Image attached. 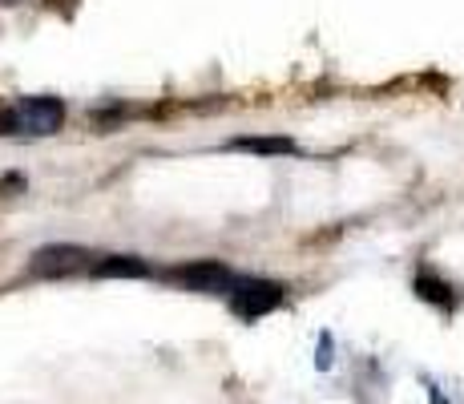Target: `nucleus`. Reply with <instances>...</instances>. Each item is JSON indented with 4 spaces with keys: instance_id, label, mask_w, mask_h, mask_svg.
Instances as JSON below:
<instances>
[{
    "instance_id": "nucleus-3",
    "label": "nucleus",
    "mask_w": 464,
    "mask_h": 404,
    "mask_svg": "<svg viewBox=\"0 0 464 404\" xmlns=\"http://www.w3.org/2000/svg\"><path fill=\"white\" fill-rule=\"evenodd\" d=\"M93 271V251L77 247V242H49V247L33 251L29 275L37 280H65V275Z\"/></svg>"
},
{
    "instance_id": "nucleus-1",
    "label": "nucleus",
    "mask_w": 464,
    "mask_h": 404,
    "mask_svg": "<svg viewBox=\"0 0 464 404\" xmlns=\"http://www.w3.org/2000/svg\"><path fill=\"white\" fill-rule=\"evenodd\" d=\"M283 300H287V287L275 283V280H263V275H238L235 287H230V295H227L230 311L246 323L271 316Z\"/></svg>"
},
{
    "instance_id": "nucleus-2",
    "label": "nucleus",
    "mask_w": 464,
    "mask_h": 404,
    "mask_svg": "<svg viewBox=\"0 0 464 404\" xmlns=\"http://www.w3.org/2000/svg\"><path fill=\"white\" fill-rule=\"evenodd\" d=\"M162 280L186 287V291H202V295H218L222 291V295H230V287H235L238 275L230 271L227 263H218V259H194V263L166 267Z\"/></svg>"
},
{
    "instance_id": "nucleus-8",
    "label": "nucleus",
    "mask_w": 464,
    "mask_h": 404,
    "mask_svg": "<svg viewBox=\"0 0 464 404\" xmlns=\"http://www.w3.org/2000/svg\"><path fill=\"white\" fill-rule=\"evenodd\" d=\"M16 191H24V178L21 174H5V178H0V194H5V199H13Z\"/></svg>"
},
{
    "instance_id": "nucleus-5",
    "label": "nucleus",
    "mask_w": 464,
    "mask_h": 404,
    "mask_svg": "<svg viewBox=\"0 0 464 404\" xmlns=\"http://www.w3.org/2000/svg\"><path fill=\"white\" fill-rule=\"evenodd\" d=\"M93 275L97 280H146L150 263L138 255H105L93 263Z\"/></svg>"
},
{
    "instance_id": "nucleus-7",
    "label": "nucleus",
    "mask_w": 464,
    "mask_h": 404,
    "mask_svg": "<svg viewBox=\"0 0 464 404\" xmlns=\"http://www.w3.org/2000/svg\"><path fill=\"white\" fill-rule=\"evenodd\" d=\"M235 150H251V154H295L291 138H235Z\"/></svg>"
},
{
    "instance_id": "nucleus-10",
    "label": "nucleus",
    "mask_w": 464,
    "mask_h": 404,
    "mask_svg": "<svg viewBox=\"0 0 464 404\" xmlns=\"http://www.w3.org/2000/svg\"><path fill=\"white\" fill-rule=\"evenodd\" d=\"M57 5H61V0H49V8H57Z\"/></svg>"
},
{
    "instance_id": "nucleus-4",
    "label": "nucleus",
    "mask_w": 464,
    "mask_h": 404,
    "mask_svg": "<svg viewBox=\"0 0 464 404\" xmlns=\"http://www.w3.org/2000/svg\"><path fill=\"white\" fill-rule=\"evenodd\" d=\"M13 118H16V133H33V138H44V133H57L65 125V102L49 94L37 97H21L13 105Z\"/></svg>"
},
{
    "instance_id": "nucleus-11",
    "label": "nucleus",
    "mask_w": 464,
    "mask_h": 404,
    "mask_svg": "<svg viewBox=\"0 0 464 404\" xmlns=\"http://www.w3.org/2000/svg\"><path fill=\"white\" fill-rule=\"evenodd\" d=\"M0 5H16V0H0Z\"/></svg>"
},
{
    "instance_id": "nucleus-6",
    "label": "nucleus",
    "mask_w": 464,
    "mask_h": 404,
    "mask_svg": "<svg viewBox=\"0 0 464 404\" xmlns=\"http://www.w3.org/2000/svg\"><path fill=\"white\" fill-rule=\"evenodd\" d=\"M416 295L428 303H436V308H452L457 303V295H452V287L444 283V280H436L432 271H420L416 275Z\"/></svg>"
},
{
    "instance_id": "nucleus-9",
    "label": "nucleus",
    "mask_w": 464,
    "mask_h": 404,
    "mask_svg": "<svg viewBox=\"0 0 464 404\" xmlns=\"http://www.w3.org/2000/svg\"><path fill=\"white\" fill-rule=\"evenodd\" d=\"M319 368H327V364H332V336H324V340H319V360H315Z\"/></svg>"
}]
</instances>
